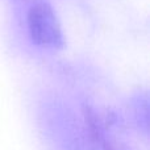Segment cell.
Returning <instances> with one entry per match:
<instances>
[{"mask_svg":"<svg viewBox=\"0 0 150 150\" xmlns=\"http://www.w3.org/2000/svg\"><path fill=\"white\" fill-rule=\"evenodd\" d=\"M28 26L32 40L41 46L59 47L63 44L61 24L49 4L38 3L28 13Z\"/></svg>","mask_w":150,"mask_h":150,"instance_id":"cell-1","label":"cell"}]
</instances>
